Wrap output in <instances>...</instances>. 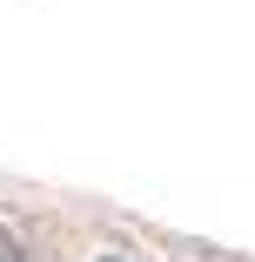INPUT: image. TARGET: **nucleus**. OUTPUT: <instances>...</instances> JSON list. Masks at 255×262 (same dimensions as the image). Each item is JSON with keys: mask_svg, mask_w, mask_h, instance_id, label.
Wrapping results in <instances>:
<instances>
[{"mask_svg": "<svg viewBox=\"0 0 255 262\" xmlns=\"http://www.w3.org/2000/svg\"><path fill=\"white\" fill-rule=\"evenodd\" d=\"M108 262H121V255H108Z\"/></svg>", "mask_w": 255, "mask_h": 262, "instance_id": "nucleus-1", "label": "nucleus"}]
</instances>
